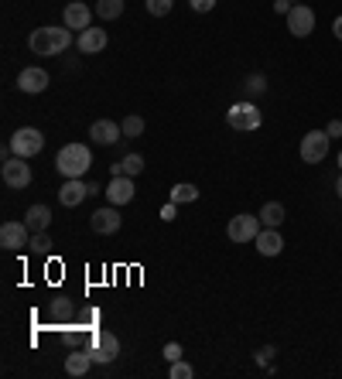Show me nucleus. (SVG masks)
<instances>
[{"label": "nucleus", "instance_id": "nucleus-20", "mask_svg": "<svg viewBox=\"0 0 342 379\" xmlns=\"http://www.w3.org/2000/svg\"><path fill=\"white\" fill-rule=\"evenodd\" d=\"M90 366H92V356L86 352V349H75V352L66 359V373L68 376H86V373H90Z\"/></svg>", "mask_w": 342, "mask_h": 379}, {"label": "nucleus", "instance_id": "nucleus-2", "mask_svg": "<svg viewBox=\"0 0 342 379\" xmlns=\"http://www.w3.org/2000/svg\"><path fill=\"white\" fill-rule=\"evenodd\" d=\"M55 168H59V175H66V178H83L92 168V151L86 144H66V147L55 154Z\"/></svg>", "mask_w": 342, "mask_h": 379}, {"label": "nucleus", "instance_id": "nucleus-37", "mask_svg": "<svg viewBox=\"0 0 342 379\" xmlns=\"http://www.w3.org/2000/svg\"><path fill=\"white\" fill-rule=\"evenodd\" d=\"M336 195L342 199V175H339V181H336Z\"/></svg>", "mask_w": 342, "mask_h": 379}, {"label": "nucleus", "instance_id": "nucleus-38", "mask_svg": "<svg viewBox=\"0 0 342 379\" xmlns=\"http://www.w3.org/2000/svg\"><path fill=\"white\" fill-rule=\"evenodd\" d=\"M339 168H342V154H339Z\"/></svg>", "mask_w": 342, "mask_h": 379}, {"label": "nucleus", "instance_id": "nucleus-6", "mask_svg": "<svg viewBox=\"0 0 342 379\" xmlns=\"http://www.w3.org/2000/svg\"><path fill=\"white\" fill-rule=\"evenodd\" d=\"M260 216H247V212H240V216H233L226 225V236L233 243H253L257 240V232H260Z\"/></svg>", "mask_w": 342, "mask_h": 379}, {"label": "nucleus", "instance_id": "nucleus-10", "mask_svg": "<svg viewBox=\"0 0 342 379\" xmlns=\"http://www.w3.org/2000/svg\"><path fill=\"white\" fill-rule=\"evenodd\" d=\"M90 225H92V232H99V236H114V232H120L123 219H120L116 205H106V209H96V212H92Z\"/></svg>", "mask_w": 342, "mask_h": 379}, {"label": "nucleus", "instance_id": "nucleus-15", "mask_svg": "<svg viewBox=\"0 0 342 379\" xmlns=\"http://www.w3.org/2000/svg\"><path fill=\"white\" fill-rule=\"evenodd\" d=\"M86 199H90V185L83 178H66V185L59 188V201L66 209H75V205H83Z\"/></svg>", "mask_w": 342, "mask_h": 379}, {"label": "nucleus", "instance_id": "nucleus-31", "mask_svg": "<svg viewBox=\"0 0 342 379\" xmlns=\"http://www.w3.org/2000/svg\"><path fill=\"white\" fill-rule=\"evenodd\" d=\"M175 216H178V205H175V201H168V205L161 209V219H164V223H175Z\"/></svg>", "mask_w": 342, "mask_h": 379}, {"label": "nucleus", "instance_id": "nucleus-36", "mask_svg": "<svg viewBox=\"0 0 342 379\" xmlns=\"http://www.w3.org/2000/svg\"><path fill=\"white\" fill-rule=\"evenodd\" d=\"M332 35H336V38H339V42H342V14H339V18H336V21H332Z\"/></svg>", "mask_w": 342, "mask_h": 379}, {"label": "nucleus", "instance_id": "nucleus-3", "mask_svg": "<svg viewBox=\"0 0 342 379\" xmlns=\"http://www.w3.org/2000/svg\"><path fill=\"white\" fill-rule=\"evenodd\" d=\"M226 123L233 130H260L264 123V113L257 110L253 103H233L226 110Z\"/></svg>", "mask_w": 342, "mask_h": 379}, {"label": "nucleus", "instance_id": "nucleus-34", "mask_svg": "<svg viewBox=\"0 0 342 379\" xmlns=\"http://www.w3.org/2000/svg\"><path fill=\"white\" fill-rule=\"evenodd\" d=\"M325 134H329V137H342V120H332V123L325 127Z\"/></svg>", "mask_w": 342, "mask_h": 379}, {"label": "nucleus", "instance_id": "nucleus-29", "mask_svg": "<svg viewBox=\"0 0 342 379\" xmlns=\"http://www.w3.org/2000/svg\"><path fill=\"white\" fill-rule=\"evenodd\" d=\"M28 246H31V249L42 256V253H48V249H51V240H48V232H35V240H31Z\"/></svg>", "mask_w": 342, "mask_h": 379}, {"label": "nucleus", "instance_id": "nucleus-7", "mask_svg": "<svg viewBox=\"0 0 342 379\" xmlns=\"http://www.w3.org/2000/svg\"><path fill=\"white\" fill-rule=\"evenodd\" d=\"M92 356V362H114L116 356H120V338H116L114 332H92V342H90V349H86Z\"/></svg>", "mask_w": 342, "mask_h": 379}, {"label": "nucleus", "instance_id": "nucleus-35", "mask_svg": "<svg viewBox=\"0 0 342 379\" xmlns=\"http://www.w3.org/2000/svg\"><path fill=\"white\" fill-rule=\"evenodd\" d=\"M274 11L288 18V11H291V0H274Z\"/></svg>", "mask_w": 342, "mask_h": 379}, {"label": "nucleus", "instance_id": "nucleus-11", "mask_svg": "<svg viewBox=\"0 0 342 379\" xmlns=\"http://www.w3.org/2000/svg\"><path fill=\"white\" fill-rule=\"evenodd\" d=\"M106 201L110 205H127V201H134L137 188H134V178L130 175H116V178H110V185H106Z\"/></svg>", "mask_w": 342, "mask_h": 379}, {"label": "nucleus", "instance_id": "nucleus-5", "mask_svg": "<svg viewBox=\"0 0 342 379\" xmlns=\"http://www.w3.org/2000/svg\"><path fill=\"white\" fill-rule=\"evenodd\" d=\"M329 140L332 137L325 134V130H308V134L301 137V147H298V154L305 164H322L325 154H329Z\"/></svg>", "mask_w": 342, "mask_h": 379}, {"label": "nucleus", "instance_id": "nucleus-19", "mask_svg": "<svg viewBox=\"0 0 342 379\" xmlns=\"http://www.w3.org/2000/svg\"><path fill=\"white\" fill-rule=\"evenodd\" d=\"M24 223L31 232H48V225H51V209L48 205H31L28 212H24Z\"/></svg>", "mask_w": 342, "mask_h": 379}, {"label": "nucleus", "instance_id": "nucleus-22", "mask_svg": "<svg viewBox=\"0 0 342 379\" xmlns=\"http://www.w3.org/2000/svg\"><path fill=\"white\" fill-rule=\"evenodd\" d=\"M96 18H103V21H116L120 14H123V0H96Z\"/></svg>", "mask_w": 342, "mask_h": 379}, {"label": "nucleus", "instance_id": "nucleus-16", "mask_svg": "<svg viewBox=\"0 0 342 379\" xmlns=\"http://www.w3.org/2000/svg\"><path fill=\"white\" fill-rule=\"evenodd\" d=\"M92 14L96 11H90L83 0H72L66 11H62V21H66V27H72V31H86V27H92Z\"/></svg>", "mask_w": 342, "mask_h": 379}, {"label": "nucleus", "instance_id": "nucleus-25", "mask_svg": "<svg viewBox=\"0 0 342 379\" xmlns=\"http://www.w3.org/2000/svg\"><path fill=\"white\" fill-rule=\"evenodd\" d=\"M243 89H247V96H260V92H267V79L260 72H253V75H247Z\"/></svg>", "mask_w": 342, "mask_h": 379}, {"label": "nucleus", "instance_id": "nucleus-21", "mask_svg": "<svg viewBox=\"0 0 342 379\" xmlns=\"http://www.w3.org/2000/svg\"><path fill=\"white\" fill-rule=\"evenodd\" d=\"M284 205L281 201H264V209H260V223L267 225V229H277V225L284 223Z\"/></svg>", "mask_w": 342, "mask_h": 379}, {"label": "nucleus", "instance_id": "nucleus-32", "mask_svg": "<svg viewBox=\"0 0 342 379\" xmlns=\"http://www.w3.org/2000/svg\"><path fill=\"white\" fill-rule=\"evenodd\" d=\"M188 4H192V11H199V14H205V11L216 7V0H188Z\"/></svg>", "mask_w": 342, "mask_h": 379}, {"label": "nucleus", "instance_id": "nucleus-24", "mask_svg": "<svg viewBox=\"0 0 342 379\" xmlns=\"http://www.w3.org/2000/svg\"><path fill=\"white\" fill-rule=\"evenodd\" d=\"M144 171V157L140 154H127L123 161H120V175H130V178H137Z\"/></svg>", "mask_w": 342, "mask_h": 379}, {"label": "nucleus", "instance_id": "nucleus-9", "mask_svg": "<svg viewBox=\"0 0 342 379\" xmlns=\"http://www.w3.org/2000/svg\"><path fill=\"white\" fill-rule=\"evenodd\" d=\"M288 31H291L295 38H308V35L315 31V11L305 7V4H295V7L288 11Z\"/></svg>", "mask_w": 342, "mask_h": 379}, {"label": "nucleus", "instance_id": "nucleus-33", "mask_svg": "<svg viewBox=\"0 0 342 379\" xmlns=\"http://www.w3.org/2000/svg\"><path fill=\"white\" fill-rule=\"evenodd\" d=\"M271 359H274V345H267V349H260V352H257V362H260V366H267Z\"/></svg>", "mask_w": 342, "mask_h": 379}, {"label": "nucleus", "instance_id": "nucleus-17", "mask_svg": "<svg viewBox=\"0 0 342 379\" xmlns=\"http://www.w3.org/2000/svg\"><path fill=\"white\" fill-rule=\"evenodd\" d=\"M90 137H92V144L110 147V144H116V140L123 137V127H120V123H114V120H96V123L90 127Z\"/></svg>", "mask_w": 342, "mask_h": 379}, {"label": "nucleus", "instance_id": "nucleus-1", "mask_svg": "<svg viewBox=\"0 0 342 379\" xmlns=\"http://www.w3.org/2000/svg\"><path fill=\"white\" fill-rule=\"evenodd\" d=\"M75 38H79V35H75L72 27H66V24H62V27H51V24H48V27H35V31H31L28 48H31L35 55H62V51H68V48L75 45Z\"/></svg>", "mask_w": 342, "mask_h": 379}, {"label": "nucleus", "instance_id": "nucleus-23", "mask_svg": "<svg viewBox=\"0 0 342 379\" xmlns=\"http://www.w3.org/2000/svg\"><path fill=\"white\" fill-rule=\"evenodd\" d=\"M199 199V188H195V185H175V188H171V201H175V205H185V201H195Z\"/></svg>", "mask_w": 342, "mask_h": 379}, {"label": "nucleus", "instance_id": "nucleus-4", "mask_svg": "<svg viewBox=\"0 0 342 379\" xmlns=\"http://www.w3.org/2000/svg\"><path fill=\"white\" fill-rule=\"evenodd\" d=\"M11 151H14V157H35L45 151V137H42V130H35V127H21L18 134L11 137Z\"/></svg>", "mask_w": 342, "mask_h": 379}, {"label": "nucleus", "instance_id": "nucleus-28", "mask_svg": "<svg viewBox=\"0 0 342 379\" xmlns=\"http://www.w3.org/2000/svg\"><path fill=\"white\" fill-rule=\"evenodd\" d=\"M171 379H192L195 376V369L185 362V359H178V362H171V373H168Z\"/></svg>", "mask_w": 342, "mask_h": 379}, {"label": "nucleus", "instance_id": "nucleus-26", "mask_svg": "<svg viewBox=\"0 0 342 379\" xmlns=\"http://www.w3.org/2000/svg\"><path fill=\"white\" fill-rule=\"evenodd\" d=\"M144 4H147V14L164 18V14H171V4H175V0H144Z\"/></svg>", "mask_w": 342, "mask_h": 379}, {"label": "nucleus", "instance_id": "nucleus-30", "mask_svg": "<svg viewBox=\"0 0 342 379\" xmlns=\"http://www.w3.org/2000/svg\"><path fill=\"white\" fill-rule=\"evenodd\" d=\"M161 356L168 359V362H178V359H182V345H178V342H168V345H164V352H161Z\"/></svg>", "mask_w": 342, "mask_h": 379}, {"label": "nucleus", "instance_id": "nucleus-13", "mask_svg": "<svg viewBox=\"0 0 342 379\" xmlns=\"http://www.w3.org/2000/svg\"><path fill=\"white\" fill-rule=\"evenodd\" d=\"M31 243V229H28V223H4L0 225V246L4 249H21V246Z\"/></svg>", "mask_w": 342, "mask_h": 379}, {"label": "nucleus", "instance_id": "nucleus-27", "mask_svg": "<svg viewBox=\"0 0 342 379\" xmlns=\"http://www.w3.org/2000/svg\"><path fill=\"white\" fill-rule=\"evenodd\" d=\"M120 127H123V137H140L144 134V120H140V116H127Z\"/></svg>", "mask_w": 342, "mask_h": 379}, {"label": "nucleus", "instance_id": "nucleus-14", "mask_svg": "<svg viewBox=\"0 0 342 379\" xmlns=\"http://www.w3.org/2000/svg\"><path fill=\"white\" fill-rule=\"evenodd\" d=\"M106 42H110V35L103 27H86V31H79L75 48H79V55H99L106 48Z\"/></svg>", "mask_w": 342, "mask_h": 379}, {"label": "nucleus", "instance_id": "nucleus-12", "mask_svg": "<svg viewBox=\"0 0 342 379\" xmlns=\"http://www.w3.org/2000/svg\"><path fill=\"white\" fill-rule=\"evenodd\" d=\"M48 72L45 68H38V66H28L21 68V75H18V89L28 92V96H38V92H45L48 89Z\"/></svg>", "mask_w": 342, "mask_h": 379}, {"label": "nucleus", "instance_id": "nucleus-8", "mask_svg": "<svg viewBox=\"0 0 342 379\" xmlns=\"http://www.w3.org/2000/svg\"><path fill=\"white\" fill-rule=\"evenodd\" d=\"M0 175H4V185L7 188L21 192V188L31 185V164H24V157H7L4 168H0Z\"/></svg>", "mask_w": 342, "mask_h": 379}, {"label": "nucleus", "instance_id": "nucleus-18", "mask_svg": "<svg viewBox=\"0 0 342 379\" xmlns=\"http://www.w3.org/2000/svg\"><path fill=\"white\" fill-rule=\"evenodd\" d=\"M253 246H257V253H260V256H277V253L284 249V240H281V232H277V229H267V225H264V229L257 232Z\"/></svg>", "mask_w": 342, "mask_h": 379}]
</instances>
